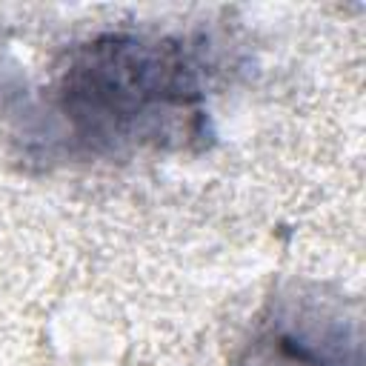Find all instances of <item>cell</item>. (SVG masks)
Segmentation results:
<instances>
[{"mask_svg":"<svg viewBox=\"0 0 366 366\" xmlns=\"http://www.w3.org/2000/svg\"><path fill=\"white\" fill-rule=\"evenodd\" d=\"M197 89L180 57L143 40L94 43L63 77V109L100 143L152 137L192 109Z\"/></svg>","mask_w":366,"mask_h":366,"instance_id":"cell-1","label":"cell"},{"mask_svg":"<svg viewBox=\"0 0 366 366\" xmlns=\"http://www.w3.org/2000/svg\"><path fill=\"white\" fill-rule=\"evenodd\" d=\"M246 366H343V360L329 352V343L277 329L254 343Z\"/></svg>","mask_w":366,"mask_h":366,"instance_id":"cell-2","label":"cell"}]
</instances>
